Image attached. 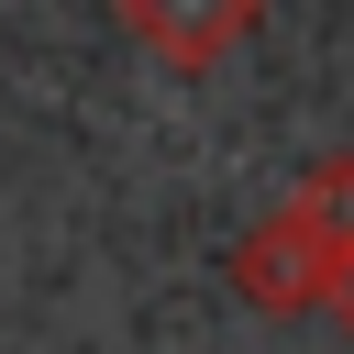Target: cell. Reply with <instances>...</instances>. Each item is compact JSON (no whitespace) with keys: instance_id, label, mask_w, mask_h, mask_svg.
Instances as JSON below:
<instances>
[{"instance_id":"6da1fadb","label":"cell","mask_w":354,"mask_h":354,"mask_svg":"<svg viewBox=\"0 0 354 354\" xmlns=\"http://www.w3.org/2000/svg\"><path fill=\"white\" fill-rule=\"evenodd\" d=\"M343 310H354V266H343Z\"/></svg>"}]
</instances>
